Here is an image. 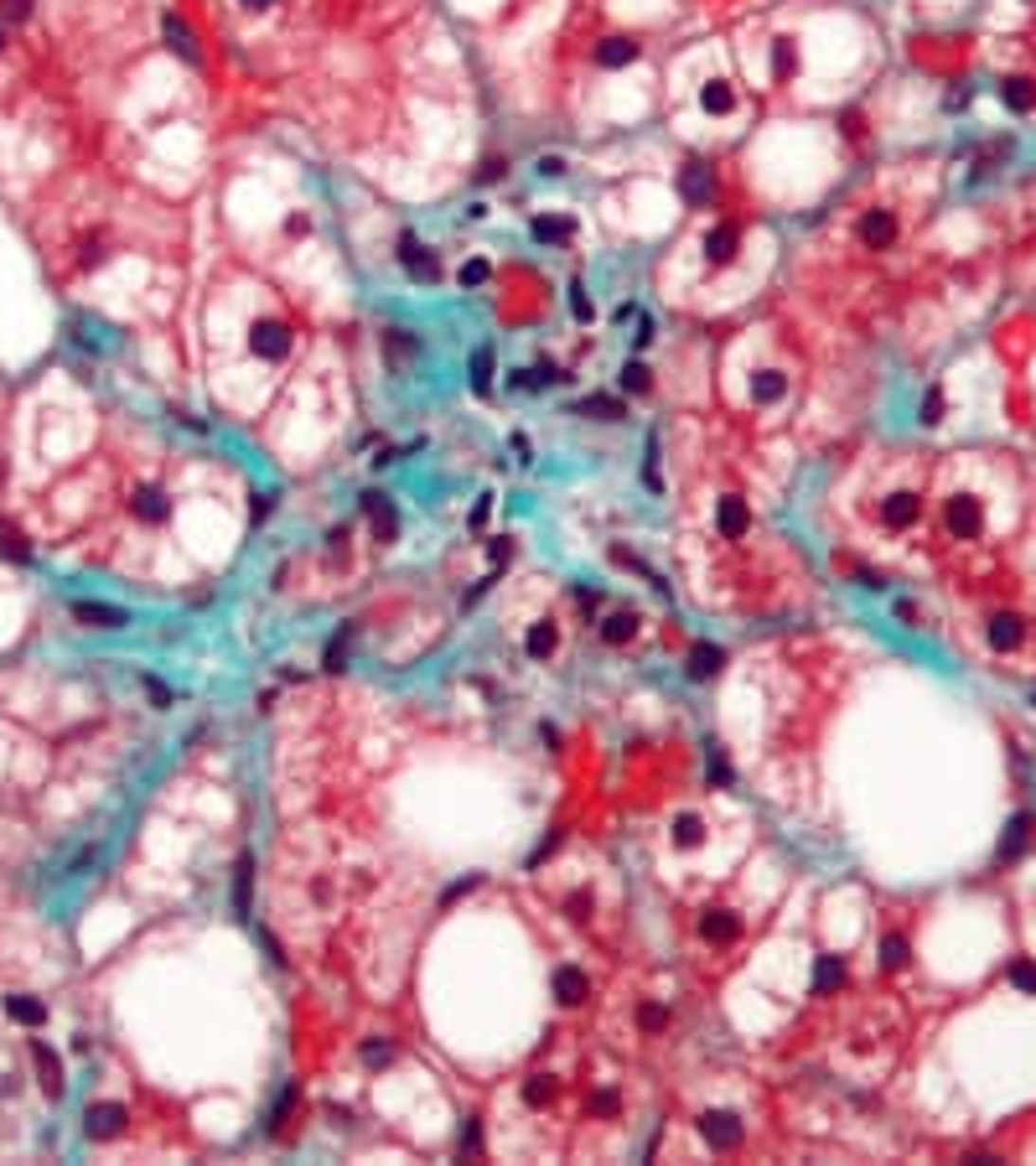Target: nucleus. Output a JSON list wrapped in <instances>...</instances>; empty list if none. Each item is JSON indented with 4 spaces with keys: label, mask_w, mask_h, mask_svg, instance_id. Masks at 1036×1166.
Instances as JSON below:
<instances>
[{
    "label": "nucleus",
    "mask_w": 1036,
    "mask_h": 1166,
    "mask_svg": "<svg viewBox=\"0 0 1036 1166\" xmlns=\"http://www.w3.org/2000/svg\"><path fill=\"white\" fill-rule=\"evenodd\" d=\"M1010 980H1016L1021 990H1036V964H1027V960H1021V964H1010Z\"/></svg>",
    "instance_id": "nucleus-50"
},
{
    "label": "nucleus",
    "mask_w": 1036,
    "mask_h": 1166,
    "mask_svg": "<svg viewBox=\"0 0 1036 1166\" xmlns=\"http://www.w3.org/2000/svg\"><path fill=\"white\" fill-rule=\"evenodd\" d=\"M943 534L979 539L985 534V503H979L974 493H949V498H943Z\"/></svg>",
    "instance_id": "nucleus-1"
},
{
    "label": "nucleus",
    "mask_w": 1036,
    "mask_h": 1166,
    "mask_svg": "<svg viewBox=\"0 0 1036 1166\" xmlns=\"http://www.w3.org/2000/svg\"><path fill=\"white\" fill-rule=\"evenodd\" d=\"M6 42H10V27H6V21H0V52H6Z\"/></svg>",
    "instance_id": "nucleus-58"
},
{
    "label": "nucleus",
    "mask_w": 1036,
    "mask_h": 1166,
    "mask_svg": "<svg viewBox=\"0 0 1036 1166\" xmlns=\"http://www.w3.org/2000/svg\"><path fill=\"white\" fill-rule=\"evenodd\" d=\"M985 637H990V648H1000V654H1016V648L1027 643V622H1021L1016 612H1000V618H990Z\"/></svg>",
    "instance_id": "nucleus-15"
},
{
    "label": "nucleus",
    "mask_w": 1036,
    "mask_h": 1166,
    "mask_svg": "<svg viewBox=\"0 0 1036 1166\" xmlns=\"http://www.w3.org/2000/svg\"><path fill=\"white\" fill-rule=\"evenodd\" d=\"M581 415H591V421H627V404L616 400V394H591V400L576 404Z\"/></svg>",
    "instance_id": "nucleus-26"
},
{
    "label": "nucleus",
    "mask_w": 1036,
    "mask_h": 1166,
    "mask_svg": "<svg viewBox=\"0 0 1036 1166\" xmlns=\"http://www.w3.org/2000/svg\"><path fill=\"white\" fill-rule=\"evenodd\" d=\"M125 1125H130L125 1104H88V1115H83V1136L88 1140H115V1136H125Z\"/></svg>",
    "instance_id": "nucleus-11"
},
{
    "label": "nucleus",
    "mask_w": 1036,
    "mask_h": 1166,
    "mask_svg": "<svg viewBox=\"0 0 1036 1166\" xmlns=\"http://www.w3.org/2000/svg\"><path fill=\"white\" fill-rule=\"evenodd\" d=\"M586 996H591L586 970H576V964H560V970H555V1000H560V1006H581Z\"/></svg>",
    "instance_id": "nucleus-16"
},
{
    "label": "nucleus",
    "mask_w": 1036,
    "mask_h": 1166,
    "mask_svg": "<svg viewBox=\"0 0 1036 1166\" xmlns=\"http://www.w3.org/2000/svg\"><path fill=\"white\" fill-rule=\"evenodd\" d=\"M31 16H37V0H0V21L6 27H27Z\"/></svg>",
    "instance_id": "nucleus-39"
},
{
    "label": "nucleus",
    "mask_w": 1036,
    "mask_h": 1166,
    "mask_svg": "<svg viewBox=\"0 0 1036 1166\" xmlns=\"http://www.w3.org/2000/svg\"><path fill=\"white\" fill-rule=\"evenodd\" d=\"M488 280H492L488 260H467V265H461V285H467V291H477V285H488Z\"/></svg>",
    "instance_id": "nucleus-42"
},
{
    "label": "nucleus",
    "mask_w": 1036,
    "mask_h": 1166,
    "mask_svg": "<svg viewBox=\"0 0 1036 1166\" xmlns=\"http://www.w3.org/2000/svg\"><path fill=\"white\" fill-rule=\"evenodd\" d=\"M239 6H244V10H275L280 0H239Z\"/></svg>",
    "instance_id": "nucleus-57"
},
{
    "label": "nucleus",
    "mask_w": 1036,
    "mask_h": 1166,
    "mask_svg": "<svg viewBox=\"0 0 1036 1166\" xmlns=\"http://www.w3.org/2000/svg\"><path fill=\"white\" fill-rule=\"evenodd\" d=\"M291 1104H295V1088H285V1094H280V1104L270 1109V1130H275V1125H285V1115H291Z\"/></svg>",
    "instance_id": "nucleus-52"
},
{
    "label": "nucleus",
    "mask_w": 1036,
    "mask_h": 1166,
    "mask_svg": "<svg viewBox=\"0 0 1036 1166\" xmlns=\"http://www.w3.org/2000/svg\"><path fill=\"white\" fill-rule=\"evenodd\" d=\"M488 519H492V493H482V498H477V509L467 513V529H472V534H482V529H488Z\"/></svg>",
    "instance_id": "nucleus-43"
},
{
    "label": "nucleus",
    "mask_w": 1036,
    "mask_h": 1166,
    "mask_svg": "<svg viewBox=\"0 0 1036 1166\" xmlns=\"http://www.w3.org/2000/svg\"><path fill=\"white\" fill-rule=\"evenodd\" d=\"M746 529H752V503H746L741 493H721V498H715V534L746 539Z\"/></svg>",
    "instance_id": "nucleus-9"
},
{
    "label": "nucleus",
    "mask_w": 1036,
    "mask_h": 1166,
    "mask_svg": "<svg viewBox=\"0 0 1036 1166\" xmlns=\"http://www.w3.org/2000/svg\"><path fill=\"white\" fill-rule=\"evenodd\" d=\"M31 1058H37V1073H42V1088H47L52 1099L63 1094V1063H58V1052L47 1048V1042H31Z\"/></svg>",
    "instance_id": "nucleus-21"
},
{
    "label": "nucleus",
    "mask_w": 1036,
    "mask_h": 1166,
    "mask_svg": "<svg viewBox=\"0 0 1036 1166\" xmlns=\"http://www.w3.org/2000/svg\"><path fill=\"white\" fill-rule=\"evenodd\" d=\"M700 939L705 943H736V939H741V918H736L731 907L700 912Z\"/></svg>",
    "instance_id": "nucleus-14"
},
{
    "label": "nucleus",
    "mask_w": 1036,
    "mask_h": 1166,
    "mask_svg": "<svg viewBox=\"0 0 1036 1166\" xmlns=\"http://www.w3.org/2000/svg\"><path fill=\"white\" fill-rule=\"evenodd\" d=\"M736 255H741V224H736V218L710 224V234H705V265L725 270V265H736Z\"/></svg>",
    "instance_id": "nucleus-6"
},
{
    "label": "nucleus",
    "mask_w": 1036,
    "mask_h": 1166,
    "mask_svg": "<svg viewBox=\"0 0 1036 1166\" xmlns=\"http://www.w3.org/2000/svg\"><path fill=\"white\" fill-rule=\"evenodd\" d=\"M855 239H861L866 249H891L902 239V218L891 213V207H866L861 224H855Z\"/></svg>",
    "instance_id": "nucleus-7"
},
{
    "label": "nucleus",
    "mask_w": 1036,
    "mask_h": 1166,
    "mask_svg": "<svg viewBox=\"0 0 1036 1166\" xmlns=\"http://www.w3.org/2000/svg\"><path fill=\"white\" fill-rule=\"evenodd\" d=\"M1027 830H1031V819L1021 814V819H1010V830H1006V840H1000V861H1010L1016 851H1027Z\"/></svg>",
    "instance_id": "nucleus-36"
},
{
    "label": "nucleus",
    "mask_w": 1036,
    "mask_h": 1166,
    "mask_svg": "<svg viewBox=\"0 0 1036 1166\" xmlns=\"http://www.w3.org/2000/svg\"><path fill=\"white\" fill-rule=\"evenodd\" d=\"M565 907H570V918H576V923H586L591 918V892H570Z\"/></svg>",
    "instance_id": "nucleus-47"
},
{
    "label": "nucleus",
    "mask_w": 1036,
    "mask_h": 1166,
    "mask_svg": "<svg viewBox=\"0 0 1036 1166\" xmlns=\"http://www.w3.org/2000/svg\"><path fill=\"white\" fill-rule=\"evenodd\" d=\"M679 197H685L689 207H710L715 197H721V182H715V167L700 156H689L685 167H679Z\"/></svg>",
    "instance_id": "nucleus-4"
},
{
    "label": "nucleus",
    "mask_w": 1036,
    "mask_h": 1166,
    "mask_svg": "<svg viewBox=\"0 0 1036 1166\" xmlns=\"http://www.w3.org/2000/svg\"><path fill=\"white\" fill-rule=\"evenodd\" d=\"M710 778H715V783H731V762H725V757H721V746H710Z\"/></svg>",
    "instance_id": "nucleus-48"
},
{
    "label": "nucleus",
    "mask_w": 1036,
    "mask_h": 1166,
    "mask_svg": "<svg viewBox=\"0 0 1036 1166\" xmlns=\"http://www.w3.org/2000/svg\"><path fill=\"white\" fill-rule=\"evenodd\" d=\"M394 255H400L404 275H410V280H420V285H440V275H446V270H440V255H436V249H425L420 234H410V228L400 234V249H394Z\"/></svg>",
    "instance_id": "nucleus-3"
},
{
    "label": "nucleus",
    "mask_w": 1036,
    "mask_h": 1166,
    "mask_svg": "<svg viewBox=\"0 0 1036 1166\" xmlns=\"http://www.w3.org/2000/svg\"><path fill=\"white\" fill-rule=\"evenodd\" d=\"M6 1016L21 1021V1027H42V1021H47V1006H42L37 996H21L16 990V996H6Z\"/></svg>",
    "instance_id": "nucleus-24"
},
{
    "label": "nucleus",
    "mask_w": 1036,
    "mask_h": 1166,
    "mask_svg": "<svg viewBox=\"0 0 1036 1166\" xmlns=\"http://www.w3.org/2000/svg\"><path fill=\"white\" fill-rule=\"evenodd\" d=\"M389 1058H394V1048H389V1042H379V1037H373L368 1048H363V1063H373V1068H384Z\"/></svg>",
    "instance_id": "nucleus-46"
},
{
    "label": "nucleus",
    "mask_w": 1036,
    "mask_h": 1166,
    "mask_svg": "<svg viewBox=\"0 0 1036 1166\" xmlns=\"http://www.w3.org/2000/svg\"><path fill=\"white\" fill-rule=\"evenodd\" d=\"M249 892H255V861H239V871H234V912L239 918H249Z\"/></svg>",
    "instance_id": "nucleus-32"
},
{
    "label": "nucleus",
    "mask_w": 1036,
    "mask_h": 1166,
    "mask_svg": "<svg viewBox=\"0 0 1036 1166\" xmlns=\"http://www.w3.org/2000/svg\"><path fill=\"white\" fill-rule=\"evenodd\" d=\"M570 234H576V218H565V213H539L534 218V239H539V244H565Z\"/></svg>",
    "instance_id": "nucleus-23"
},
{
    "label": "nucleus",
    "mask_w": 1036,
    "mask_h": 1166,
    "mask_svg": "<svg viewBox=\"0 0 1036 1166\" xmlns=\"http://www.w3.org/2000/svg\"><path fill=\"white\" fill-rule=\"evenodd\" d=\"M845 985V960H834V954H824L819 964H813V990L819 996H830V990Z\"/></svg>",
    "instance_id": "nucleus-28"
},
{
    "label": "nucleus",
    "mask_w": 1036,
    "mask_h": 1166,
    "mask_svg": "<svg viewBox=\"0 0 1036 1166\" xmlns=\"http://www.w3.org/2000/svg\"><path fill=\"white\" fill-rule=\"evenodd\" d=\"M1000 94H1006V104L1016 109V115L1036 109V83L1031 79H1006V83H1000Z\"/></svg>",
    "instance_id": "nucleus-31"
},
{
    "label": "nucleus",
    "mask_w": 1036,
    "mask_h": 1166,
    "mask_svg": "<svg viewBox=\"0 0 1036 1166\" xmlns=\"http://www.w3.org/2000/svg\"><path fill=\"white\" fill-rule=\"evenodd\" d=\"M488 555H492V565H503V560L513 555V545H509V534H498V539H488Z\"/></svg>",
    "instance_id": "nucleus-53"
},
{
    "label": "nucleus",
    "mask_w": 1036,
    "mask_h": 1166,
    "mask_svg": "<svg viewBox=\"0 0 1036 1166\" xmlns=\"http://www.w3.org/2000/svg\"><path fill=\"white\" fill-rule=\"evenodd\" d=\"M467 368H472V389H477V394H488V389H492V348H477Z\"/></svg>",
    "instance_id": "nucleus-35"
},
{
    "label": "nucleus",
    "mask_w": 1036,
    "mask_h": 1166,
    "mask_svg": "<svg viewBox=\"0 0 1036 1166\" xmlns=\"http://www.w3.org/2000/svg\"><path fill=\"white\" fill-rule=\"evenodd\" d=\"M130 513H135L140 524H167L171 519V493L156 488V482H140V488L130 493Z\"/></svg>",
    "instance_id": "nucleus-12"
},
{
    "label": "nucleus",
    "mask_w": 1036,
    "mask_h": 1166,
    "mask_svg": "<svg viewBox=\"0 0 1036 1166\" xmlns=\"http://www.w3.org/2000/svg\"><path fill=\"white\" fill-rule=\"evenodd\" d=\"M477 1146H482V1115H477V1120H467V1130H461V1151L472 1157Z\"/></svg>",
    "instance_id": "nucleus-49"
},
{
    "label": "nucleus",
    "mask_w": 1036,
    "mask_h": 1166,
    "mask_svg": "<svg viewBox=\"0 0 1036 1166\" xmlns=\"http://www.w3.org/2000/svg\"><path fill=\"white\" fill-rule=\"evenodd\" d=\"M0 555L16 560V565H27V560H31V545H27V539H21L16 529H0Z\"/></svg>",
    "instance_id": "nucleus-40"
},
{
    "label": "nucleus",
    "mask_w": 1036,
    "mask_h": 1166,
    "mask_svg": "<svg viewBox=\"0 0 1036 1166\" xmlns=\"http://www.w3.org/2000/svg\"><path fill=\"white\" fill-rule=\"evenodd\" d=\"M140 685H146V695H151V700H156V706H161V710H167V706H171V690H167V685H161V679H151V674H146V679H140Z\"/></svg>",
    "instance_id": "nucleus-51"
},
{
    "label": "nucleus",
    "mask_w": 1036,
    "mask_h": 1166,
    "mask_svg": "<svg viewBox=\"0 0 1036 1166\" xmlns=\"http://www.w3.org/2000/svg\"><path fill=\"white\" fill-rule=\"evenodd\" d=\"M555 643H560V628H555V622H534V628H528V637H524V648H528V658H549V654H555Z\"/></svg>",
    "instance_id": "nucleus-27"
},
{
    "label": "nucleus",
    "mask_w": 1036,
    "mask_h": 1166,
    "mask_svg": "<svg viewBox=\"0 0 1036 1166\" xmlns=\"http://www.w3.org/2000/svg\"><path fill=\"white\" fill-rule=\"evenodd\" d=\"M570 301H576V316H581V322H586V316H591V301H586V291H581V285H576V291H570Z\"/></svg>",
    "instance_id": "nucleus-56"
},
{
    "label": "nucleus",
    "mask_w": 1036,
    "mask_h": 1166,
    "mask_svg": "<svg viewBox=\"0 0 1036 1166\" xmlns=\"http://www.w3.org/2000/svg\"><path fill=\"white\" fill-rule=\"evenodd\" d=\"M503 177H509V161H503V156H488L477 167V182H503Z\"/></svg>",
    "instance_id": "nucleus-45"
},
{
    "label": "nucleus",
    "mask_w": 1036,
    "mask_h": 1166,
    "mask_svg": "<svg viewBox=\"0 0 1036 1166\" xmlns=\"http://www.w3.org/2000/svg\"><path fill=\"white\" fill-rule=\"evenodd\" d=\"M384 353H389V368H400L404 358H415V337L400 332V327H389V332H384Z\"/></svg>",
    "instance_id": "nucleus-34"
},
{
    "label": "nucleus",
    "mask_w": 1036,
    "mask_h": 1166,
    "mask_svg": "<svg viewBox=\"0 0 1036 1166\" xmlns=\"http://www.w3.org/2000/svg\"><path fill=\"white\" fill-rule=\"evenodd\" d=\"M782 394H788V373L782 368H757L752 373V400L757 404H777Z\"/></svg>",
    "instance_id": "nucleus-20"
},
{
    "label": "nucleus",
    "mask_w": 1036,
    "mask_h": 1166,
    "mask_svg": "<svg viewBox=\"0 0 1036 1166\" xmlns=\"http://www.w3.org/2000/svg\"><path fill=\"white\" fill-rule=\"evenodd\" d=\"M653 337H658V322H653V316H643V322H637V348H648Z\"/></svg>",
    "instance_id": "nucleus-54"
},
{
    "label": "nucleus",
    "mask_w": 1036,
    "mask_h": 1166,
    "mask_svg": "<svg viewBox=\"0 0 1036 1166\" xmlns=\"http://www.w3.org/2000/svg\"><path fill=\"white\" fill-rule=\"evenodd\" d=\"M700 109L710 119H731L736 109H741V89H736L731 79H721V73H715V79L700 83Z\"/></svg>",
    "instance_id": "nucleus-10"
},
{
    "label": "nucleus",
    "mask_w": 1036,
    "mask_h": 1166,
    "mask_svg": "<svg viewBox=\"0 0 1036 1166\" xmlns=\"http://www.w3.org/2000/svg\"><path fill=\"white\" fill-rule=\"evenodd\" d=\"M560 171H565V161H560V156H545V161H539V177H560Z\"/></svg>",
    "instance_id": "nucleus-55"
},
{
    "label": "nucleus",
    "mask_w": 1036,
    "mask_h": 1166,
    "mask_svg": "<svg viewBox=\"0 0 1036 1166\" xmlns=\"http://www.w3.org/2000/svg\"><path fill=\"white\" fill-rule=\"evenodd\" d=\"M633 637H637L633 612H612V618H601V643H633Z\"/></svg>",
    "instance_id": "nucleus-29"
},
{
    "label": "nucleus",
    "mask_w": 1036,
    "mask_h": 1166,
    "mask_svg": "<svg viewBox=\"0 0 1036 1166\" xmlns=\"http://www.w3.org/2000/svg\"><path fill=\"white\" fill-rule=\"evenodd\" d=\"M161 31H167V42H171L176 58H192V63H197V31L187 27L176 10H167V16H161Z\"/></svg>",
    "instance_id": "nucleus-17"
},
{
    "label": "nucleus",
    "mask_w": 1036,
    "mask_h": 1166,
    "mask_svg": "<svg viewBox=\"0 0 1036 1166\" xmlns=\"http://www.w3.org/2000/svg\"><path fill=\"white\" fill-rule=\"evenodd\" d=\"M352 637H358V622H343V628L332 633V643H327V658H322L327 669H343V664H348V648H352Z\"/></svg>",
    "instance_id": "nucleus-33"
},
{
    "label": "nucleus",
    "mask_w": 1036,
    "mask_h": 1166,
    "mask_svg": "<svg viewBox=\"0 0 1036 1166\" xmlns=\"http://www.w3.org/2000/svg\"><path fill=\"white\" fill-rule=\"evenodd\" d=\"M597 63L601 68H627V63H637V42L633 37H601L597 42Z\"/></svg>",
    "instance_id": "nucleus-19"
},
{
    "label": "nucleus",
    "mask_w": 1036,
    "mask_h": 1166,
    "mask_svg": "<svg viewBox=\"0 0 1036 1166\" xmlns=\"http://www.w3.org/2000/svg\"><path fill=\"white\" fill-rule=\"evenodd\" d=\"M767 68H773V83H788L793 73H798V47H793L788 37H777L773 52H767Z\"/></svg>",
    "instance_id": "nucleus-25"
},
{
    "label": "nucleus",
    "mask_w": 1036,
    "mask_h": 1166,
    "mask_svg": "<svg viewBox=\"0 0 1036 1166\" xmlns=\"http://www.w3.org/2000/svg\"><path fill=\"white\" fill-rule=\"evenodd\" d=\"M721 664H725V648H721V643H694L685 669H689V679H710Z\"/></svg>",
    "instance_id": "nucleus-22"
},
{
    "label": "nucleus",
    "mask_w": 1036,
    "mask_h": 1166,
    "mask_svg": "<svg viewBox=\"0 0 1036 1166\" xmlns=\"http://www.w3.org/2000/svg\"><path fill=\"white\" fill-rule=\"evenodd\" d=\"M674 845H679V851H700V845H705V819H700V814H679V819H674Z\"/></svg>",
    "instance_id": "nucleus-30"
},
{
    "label": "nucleus",
    "mask_w": 1036,
    "mask_h": 1166,
    "mask_svg": "<svg viewBox=\"0 0 1036 1166\" xmlns=\"http://www.w3.org/2000/svg\"><path fill=\"white\" fill-rule=\"evenodd\" d=\"M694 1130H700V1140L710 1151H721V1157L741 1146V1120H736L731 1109H705V1115L694 1120Z\"/></svg>",
    "instance_id": "nucleus-5"
},
{
    "label": "nucleus",
    "mask_w": 1036,
    "mask_h": 1166,
    "mask_svg": "<svg viewBox=\"0 0 1036 1166\" xmlns=\"http://www.w3.org/2000/svg\"><path fill=\"white\" fill-rule=\"evenodd\" d=\"M291 322H280V316H259L255 327H249V353H255L259 363H285L291 358Z\"/></svg>",
    "instance_id": "nucleus-2"
},
{
    "label": "nucleus",
    "mask_w": 1036,
    "mask_h": 1166,
    "mask_svg": "<svg viewBox=\"0 0 1036 1166\" xmlns=\"http://www.w3.org/2000/svg\"><path fill=\"white\" fill-rule=\"evenodd\" d=\"M918 519H922V493L918 488H891L886 498H881V524H886V529H912Z\"/></svg>",
    "instance_id": "nucleus-8"
},
{
    "label": "nucleus",
    "mask_w": 1036,
    "mask_h": 1166,
    "mask_svg": "<svg viewBox=\"0 0 1036 1166\" xmlns=\"http://www.w3.org/2000/svg\"><path fill=\"white\" fill-rule=\"evenodd\" d=\"M622 389L627 394H648V389H653V368H643V363H627V368H622Z\"/></svg>",
    "instance_id": "nucleus-37"
},
{
    "label": "nucleus",
    "mask_w": 1036,
    "mask_h": 1166,
    "mask_svg": "<svg viewBox=\"0 0 1036 1166\" xmlns=\"http://www.w3.org/2000/svg\"><path fill=\"white\" fill-rule=\"evenodd\" d=\"M664 1027H669V1006L643 1000V1006H637V1031H664Z\"/></svg>",
    "instance_id": "nucleus-38"
},
{
    "label": "nucleus",
    "mask_w": 1036,
    "mask_h": 1166,
    "mask_svg": "<svg viewBox=\"0 0 1036 1166\" xmlns=\"http://www.w3.org/2000/svg\"><path fill=\"white\" fill-rule=\"evenodd\" d=\"M881 964H886V970H902V964H907V939H902V933H891V939L881 943Z\"/></svg>",
    "instance_id": "nucleus-41"
},
{
    "label": "nucleus",
    "mask_w": 1036,
    "mask_h": 1166,
    "mask_svg": "<svg viewBox=\"0 0 1036 1166\" xmlns=\"http://www.w3.org/2000/svg\"><path fill=\"white\" fill-rule=\"evenodd\" d=\"M363 513H368V524H373V539L379 545H394L400 539V509H394L384 493H363V503H358Z\"/></svg>",
    "instance_id": "nucleus-13"
},
{
    "label": "nucleus",
    "mask_w": 1036,
    "mask_h": 1166,
    "mask_svg": "<svg viewBox=\"0 0 1036 1166\" xmlns=\"http://www.w3.org/2000/svg\"><path fill=\"white\" fill-rule=\"evenodd\" d=\"M73 618L88 622V628H125V612L119 607H104V601H73Z\"/></svg>",
    "instance_id": "nucleus-18"
},
{
    "label": "nucleus",
    "mask_w": 1036,
    "mask_h": 1166,
    "mask_svg": "<svg viewBox=\"0 0 1036 1166\" xmlns=\"http://www.w3.org/2000/svg\"><path fill=\"white\" fill-rule=\"evenodd\" d=\"M943 421V389H928L922 394V425H938Z\"/></svg>",
    "instance_id": "nucleus-44"
}]
</instances>
